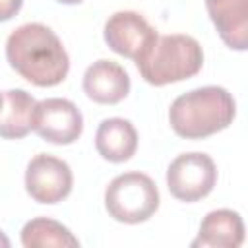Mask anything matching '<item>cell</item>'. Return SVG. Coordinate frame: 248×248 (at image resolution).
Instances as JSON below:
<instances>
[{
    "mask_svg": "<svg viewBox=\"0 0 248 248\" xmlns=\"http://www.w3.org/2000/svg\"><path fill=\"white\" fill-rule=\"evenodd\" d=\"M10 66L29 83L52 87L64 81L70 58L58 35L43 23H23L6 41Z\"/></svg>",
    "mask_w": 248,
    "mask_h": 248,
    "instance_id": "1",
    "label": "cell"
},
{
    "mask_svg": "<svg viewBox=\"0 0 248 248\" xmlns=\"http://www.w3.org/2000/svg\"><path fill=\"white\" fill-rule=\"evenodd\" d=\"M236 105L225 87L205 85L176 97L169 108L174 134L186 140H202L232 124Z\"/></svg>",
    "mask_w": 248,
    "mask_h": 248,
    "instance_id": "2",
    "label": "cell"
},
{
    "mask_svg": "<svg viewBox=\"0 0 248 248\" xmlns=\"http://www.w3.org/2000/svg\"><path fill=\"white\" fill-rule=\"evenodd\" d=\"M203 64V50L190 35H163L136 62L141 78L155 85L176 83L196 76Z\"/></svg>",
    "mask_w": 248,
    "mask_h": 248,
    "instance_id": "3",
    "label": "cell"
},
{
    "mask_svg": "<svg viewBox=\"0 0 248 248\" xmlns=\"http://www.w3.org/2000/svg\"><path fill=\"white\" fill-rule=\"evenodd\" d=\"M105 207L114 221L136 225L147 221L159 207L155 182L138 170L118 174L105 190Z\"/></svg>",
    "mask_w": 248,
    "mask_h": 248,
    "instance_id": "4",
    "label": "cell"
},
{
    "mask_svg": "<svg viewBox=\"0 0 248 248\" xmlns=\"http://www.w3.org/2000/svg\"><path fill=\"white\" fill-rule=\"evenodd\" d=\"M217 182V167L205 153L192 151L178 155L167 169L169 192L180 202H198L205 198Z\"/></svg>",
    "mask_w": 248,
    "mask_h": 248,
    "instance_id": "5",
    "label": "cell"
},
{
    "mask_svg": "<svg viewBox=\"0 0 248 248\" xmlns=\"http://www.w3.org/2000/svg\"><path fill=\"white\" fill-rule=\"evenodd\" d=\"M105 43L110 50L120 56L132 58L138 62L157 41V31L149 25V21L132 10L112 14L105 23Z\"/></svg>",
    "mask_w": 248,
    "mask_h": 248,
    "instance_id": "6",
    "label": "cell"
},
{
    "mask_svg": "<svg viewBox=\"0 0 248 248\" xmlns=\"http://www.w3.org/2000/svg\"><path fill=\"white\" fill-rule=\"evenodd\" d=\"M33 130L48 143L70 145L83 132V116L79 108L60 97H50L37 101Z\"/></svg>",
    "mask_w": 248,
    "mask_h": 248,
    "instance_id": "7",
    "label": "cell"
},
{
    "mask_svg": "<svg viewBox=\"0 0 248 248\" xmlns=\"http://www.w3.org/2000/svg\"><path fill=\"white\" fill-rule=\"evenodd\" d=\"M74 176L66 161L48 153L35 155L25 170V190L39 203H58L72 192Z\"/></svg>",
    "mask_w": 248,
    "mask_h": 248,
    "instance_id": "8",
    "label": "cell"
},
{
    "mask_svg": "<svg viewBox=\"0 0 248 248\" xmlns=\"http://www.w3.org/2000/svg\"><path fill=\"white\" fill-rule=\"evenodd\" d=\"M85 95L101 105H116L130 93V76L114 60L101 58L83 74Z\"/></svg>",
    "mask_w": 248,
    "mask_h": 248,
    "instance_id": "9",
    "label": "cell"
},
{
    "mask_svg": "<svg viewBox=\"0 0 248 248\" xmlns=\"http://www.w3.org/2000/svg\"><path fill=\"white\" fill-rule=\"evenodd\" d=\"M205 8L223 43L234 50H246L248 0H205Z\"/></svg>",
    "mask_w": 248,
    "mask_h": 248,
    "instance_id": "10",
    "label": "cell"
},
{
    "mask_svg": "<svg viewBox=\"0 0 248 248\" xmlns=\"http://www.w3.org/2000/svg\"><path fill=\"white\" fill-rule=\"evenodd\" d=\"M242 242V217L232 209H215L203 217L200 232L192 240V248H238Z\"/></svg>",
    "mask_w": 248,
    "mask_h": 248,
    "instance_id": "11",
    "label": "cell"
},
{
    "mask_svg": "<svg viewBox=\"0 0 248 248\" xmlns=\"http://www.w3.org/2000/svg\"><path fill=\"white\" fill-rule=\"evenodd\" d=\"M95 147L103 159L110 163H124L132 159L138 149V132L126 118H107L97 128Z\"/></svg>",
    "mask_w": 248,
    "mask_h": 248,
    "instance_id": "12",
    "label": "cell"
},
{
    "mask_svg": "<svg viewBox=\"0 0 248 248\" xmlns=\"http://www.w3.org/2000/svg\"><path fill=\"white\" fill-rule=\"evenodd\" d=\"M37 101L25 89H8L2 95L0 108V138L19 140L33 130Z\"/></svg>",
    "mask_w": 248,
    "mask_h": 248,
    "instance_id": "13",
    "label": "cell"
},
{
    "mask_svg": "<svg viewBox=\"0 0 248 248\" xmlns=\"http://www.w3.org/2000/svg\"><path fill=\"white\" fill-rule=\"evenodd\" d=\"M21 244L25 248H76L79 240L62 223L48 217H37L23 225Z\"/></svg>",
    "mask_w": 248,
    "mask_h": 248,
    "instance_id": "14",
    "label": "cell"
},
{
    "mask_svg": "<svg viewBox=\"0 0 248 248\" xmlns=\"http://www.w3.org/2000/svg\"><path fill=\"white\" fill-rule=\"evenodd\" d=\"M23 6V0H0V21L12 19Z\"/></svg>",
    "mask_w": 248,
    "mask_h": 248,
    "instance_id": "15",
    "label": "cell"
},
{
    "mask_svg": "<svg viewBox=\"0 0 248 248\" xmlns=\"http://www.w3.org/2000/svg\"><path fill=\"white\" fill-rule=\"evenodd\" d=\"M0 246H4V248H8V246H10V240L6 238V234H4L2 231H0Z\"/></svg>",
    "mask_w": 248,
    "mask_h": 248,
    "instance_id": "16",
    "label": "cell"
},
{
    "mask_svg": "<svg viewBox=\"0 0 248 248\" xmlns=\"http://www.w3.org/2000/svg\"><path fill=\"white\" fill-rule=\"evenodd\" d=\"M56 2H60V4H79L83 0H56Z\"/></svg>",
    "mask_w": 248,
    "mask_h": 248,
    "instance_id": "17",
    "label": "cell"
},
{
    "mask_svg": "<svg viewBox=\"0 0 248 248\" xmlns=\"http://www.w3.org/2000/svg\"><path fill=\"white\" fill-rule=\"evenodd\" d=\"M0 108H2V93H0Z\"/></svg>",
    "mask_w": 248,
    "mask_h": 248,
    "instance_id": "18",
    "label": "cell"
}]
</instances>
